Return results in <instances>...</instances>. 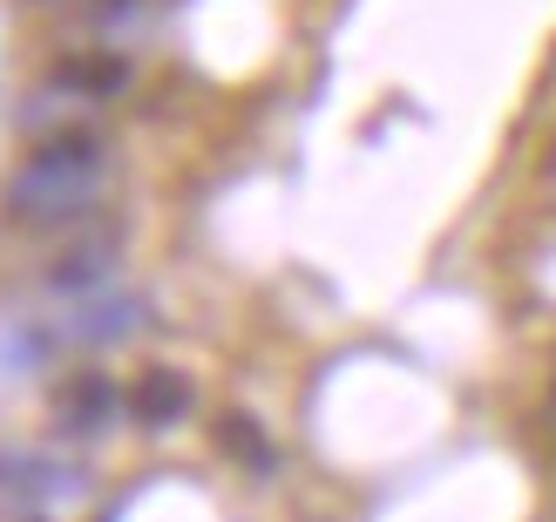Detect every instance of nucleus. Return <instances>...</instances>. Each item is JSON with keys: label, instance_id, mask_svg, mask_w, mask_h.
I'll use <instances>...</instances> for the list:
<instances>
[{"label": "nucleus", "instance_id": "obj_7", "mask_svg": "<svg viewBox=\"0 0 556 522\" xmlns=\"http://www.w3.org/2000/svg\"><path fill=\"white\" fill-rule=\"evenodd\" d=\"M204 421V394L198 380H190L184 367L170 360H143L129 373V442H177V434H190Z\"/></svg>", "mask_w": 556, "mask_h": 522}, {"label": "nucleus", "instance_id": "obj_2", "mask_svg": "<svg viewBox=\"0 0 556 522\" xmlns=\"http://www.w3.org/2000/svg\"><path fill=\"white\" fill-rule=\"evenodd\" d=\"M156 75V54H116V48H54L41 41V68L21 81V96L8 109L14 143H41V136L68 129H102L123 109L143 102Z\"/></svg>", "mask_w": 556, "mask_h": 522}, {"label": "nucleus", "instance_id": "obj_6", "mask_svg": "<svg viewBox=\"0 0 556 522\" xmlns=\"http://www.w3.org/2000/svg\"><path fill=\"white\" fill-rule=\"evenodd\" d=\"M41 41H54V48L156 54L163 41H170V0H75V14L54 21Z\"/></svg>", "mask_w": 556, "mask_h": 522}, {"label": "nucleus", "instance_id": "obj_5", "mask_svg": "<svg viewBox=\"0 0 556 522\" xmlns=\"http://www.w3.org/2000/svg\"><path fill=\"white\" fill-rule=\"evenodd\" d=\"M54 326H62V340L75 360H123V353H143L156 346V298L143 285H116V292H102L89 298V306H75V313H54Z\"/></svg>", "mask_w": 556, "mask_h": 522}, {"label": "nucleus", "instance_id": "obj_3", "mask_svg": "<svg viewBox=\"0 0 556 522\" xmlns=\"http://www.w3.org/2000/svg\"><path fill=\"white\" fill-rule=\"evenodd\" d=\"M129 265H136V204H116L96 225H81L68 238L41 244V252H21L14 265H0V285L35 298L41 313H75L89 298L129 285Z\"/></svg>", "mask_w": 556, "mask_h": 522}, {"label": "nucleus", "instance_id": "obj_8", "mask_svg": "<svg viewBox=\"0 0 556 522\" xmlns=\"http://www.w3.org/2000/svg\"><path fill=\"white\" fill-rule=\"evenodd\" d=\"M14 8H21L27 21H41V35H48L54 21H68V14H75V0H14Z\"/></svg>", "mask_w": 556, "mask_h": 522}, {"label": "nucleus", "instance_id": "obj_1", "mask_svg": "<svg viewBox=\"0 0 556 522\" xmlns=\"http://www.w3.org/2000/svg\"><path fill=\"white\" fill-rule=\"evenodd\" d=\"M129 204V143L116 123L14 143L0 163V265Z\"/></svg>", "mask_w": 556, "mask_h": 522}, {"label": "nucleus", "instance_id": "obj_4", "mask_svg": "<svg viewBox=\"0 0 556 522\" xmlns=\"http://www.w3.org/2000/svg\"><path fill=\"white\" fill-rule=\"evenodd\" d=\"M41 434L75 455H109L129 442V373L116 360H75L41 387Z\"/></svg>", "mask_w": 556, "mask_h": 522}]
</instances>
